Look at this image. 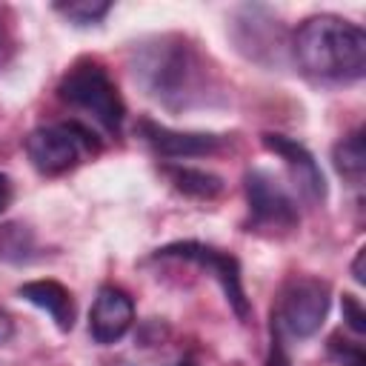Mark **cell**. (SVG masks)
Listing matches in <instances>:
<instances>
[{"label":"cell","instance_id":"obj_11","mask_svg":"<svg viewBox=\"0 0 366 366\" xmlns=\"http://www.w3.org/2000/svg\"><path fill=\"white\" fill-rule=\"evenodd\" d=\"M17 295L23 300H29L31 306L43 309L60 332H69L74 326V297L63 283H57V280H29L17 289Z\"/></svg>","mask_w":366,"mask_h":366},{"label":"cell","instance_id":"obj_15","mask_svg":"<svg viewBox=\"0 0 366 366\" xmlns=\"http://www.w3.org/2000/svg\"><path fill=\"white\" fill-rule=\"evenodd\" d=\"M31 249H34V243H31V232L26 226H17V223L0 226V257L26 260Z\"/></svg>","mask_w":366,"mask_h":366},{"label":"cell","instance_id":"obj_1","mask_svg":"<svg viewBox=\"0 0 366 366\" xmlns=\"http://www.w3.org/2000/svg\"><path fill=\"white\" fill-rule=\"evenodd\" d=\"M295 60L303 74L326 83H352L366 71V34L337 14H315L295 31Z\"/></svg>","mask_w":366,"mask_h":366},{"label":"cell","instance_id":"obj_10","mask_svg":"<svg viewBox=\"0 0 366 366\" xmlns=\"http://www.w3.org/2000/svg\"><path fill=\"white\" fill-rule=\"evenodd\" d=\"M137 132L160 157H203V154H214L223 146V137H217V134L174 132L154 120H143L137 126Z\"/></svg>","mask_w":366,"mask_h":366},{"label":"cell","instance_id":"obj_4","mask_svg":"<svg viewBox=\"0 0 366 366\" xmlns=\"http://www.w3.org/2000/svg\"><path fill=\"white\" fill-rule=\"evenodd\" d=\"M329 315V286L317 277H292L283 283L272 309V337H312Z\"/></svg>","mask_w":366,"mask_h":366},{"label":"cell","instance_id":"obj_8","mask_svg":"<svg viewBox=\"0 0 366 366\" xmlns=\"http://www.w3.org/2000/svg\"><path fill=\"white\" fill-rule=\"evenodd\" d=\"M263 146L286 163L295 189H297L309 203H320V200L326 197L323 172H320V166L315 163L312 152H309L303 143H297V140H292V137H286V134H272V132H266V134H263Z\"/></svg>","mask_w":366,"mask_h":366},{"label":"cell","instance_id":"obj_18","mask_svg":"<svg viewBox=\"0 0 366 366\" xmlns=\"http://www.w3.org/2000/svg\"><path fill=\"white\" fill-rule=\"evenodd\" d=\"M11 197H14V186H11L9 174H0V212L11 203Z\"/></svg>","mask_w":366,"mask_h":366},{"label":"cell","instance_id":"obj_5","mask_svg":"<svg viewBox=\"0 0 366 366\" xmlns=\"http://www.w3.org/2000/svg\"><path fill=\"white\" fill-rule=\"evenodd\" d=\"M94 149H97L94 134L77 120L40 126L26 137V154H29L31 166L46 177L74 169L80 163V157Z\"/></svg>","mask_w":366,"mask_h":366},{"label":"cell","instance_id":"obj_13","mask_svg":"<svg viewBox=\"0 0 366 366\" xmlns=\"http://www.w3.org/2000/svg\"><path fill=\"white\" fill-rule=\"evenodd\" d=\"M332 160H335V169L352 180V183H360L363 172H366V149H363V132H352L349 137H343L335 152H332Z\"/></svg>","mask_w":366,"mask_h":366},{"label":"cell","instance_id":"obj_20","mask_svg":"<svg viewBox=\"0 0 366 366\" xmlns=\"http://www.w3.org/2000/svg\"><path fill=\"white\" fill-rule=\"evenodd\" d=\"M9 335H11V320H9V315L0 309V343L9 340Z\"/></svg>","mask_w":366,"mask_h":366},{"label":"cell","instance_id":"obj_2","mask_svg":"<svg viewBox=\"0 0 366 366\" xmlns=\"http://www.w3.org/2000/svg\"><path fill=\"white\" fill-rule=\"evenodd\" d=\"M134 74L160 103L189 106V100L200 94L203 66L180 37H160L140 51Z\"/></svg>","mask_w":366,"mask_h":366},{"label":"cell","instance_id":"obj_6","mask_svg":"<svg viewBox=\"0 0 366 366\" xmlns=\"http://www.w3.org/2000/svg\"><path fill=\"white\" fill-rule=\"evenodd\" d=\"M246 200H249V232L257 234H289L297 229L300 214L289 189L266 169L246 172Z\"/></svg>","mask_w":366,"mask_h":366},{"label":"cell","instance_id":"obj_19","mask_svg":"<svg viewBox=\"0 0 366 366\" xmlns=\"http://www.w3.org/2000/svg\"><path fill=\"white\" fill-rule=\"evenodd\" d=\"M363 254H366V252L360 249V252H357V257H355V263H352V274H355V280H357V283H363V280H366V277H363Z\"/></svg>","mask_w":366,"mask_h":366},{"label":"cell","instance_id":"obj_16","mask_svg":"<svg viewBox=\"0 0 366 366\" xmlns=\"http://www.w3.org/2000/svg\"><path fill=\"white\" fill-rule=\"evenodd\" d=\"M329 357L337 366H366V355H363L360 340H346L343 335L329 337Z\"/></svg>","mask_w":366,"mask_h":366},{"label":"cell","instance_id":"obj_14","mask_svg":"<svg viewBox=\"0 0 366 366\" xmlns=\"http://www.w3.org/2000/svg\"><path fill=\"white\" fill-rule=\"evenodd\" d=\"M112 3L106 0H69V3H54V11L63 14L71 26H94L109 14Z\"/></svg>","mask_w":366,"mask_h":366},{"label":"cell","instance_id":"obj_21","mask_svg":"<svg viewBox=\"0 0 366 366\" xmlns=\"http://www.w3.org/2000/svg\"><path fill=\"white\" fill-rule=\"evenodd\" d=\"M177 366H194V363H186V360H183V363H177Z\"/></svg>","mask_w":366,"mask_h":366},{"label":"cell","instance_id":"obj_17","mask_svg":"<svg viewBox=\"0 0 366 366\" xmlns=\"http://www.w3.org/2000/svg\"><path fill=\"white\" fill-rule=\"evenodd\" d=\"M343 320L357 337L366 332V309L360 306V300L355 295H343Z\"/></svg>","mask_w":366,"mask_h":366},{"label":"cell","instance_id":"obj_12","mask_svg":"<svg viewBox=\"0 0 366 366\" xmlns=\"http://www.w3.org/2000/svg\"><path fill=\"white\" fill-rule=\"evenodd\" d=\"M169 180L174 183L177 192L189 194V197H197V200H212L223 192V180L212 172H203V169L174 166V169H169Z\"/></svg>","mask_w":366,"mask_h":366},{"label":"cell","instance_id":"obj_7","mask_svg":"<svg viewBox=\"0 0 366 366\" xmlns=\"http://www.w3.org/2000/svg\"><path fill=\"white\" fill-rule=\"evenodd\" d=\"M154 257H177V260H189V263L212 272L214 280L223 286V295L232 303V309L237 312V317H243V320L249 317V300H246V292H243V283H240V266L232 254H226L214 246L186 240V243H172V246L157 249Z\"/></svg>","mask_w":366,"mask_h":366},{"label":"cell","instance_id":"obj_9","mask_svg":"<svg viewBox=\"0 0 366 366\" xmlns=\"http://www.w3.org/2000/svg\"><path fill=\"white\" fill-rule=\"evenodd\" d=\"M134 320V303L120 286H103L89 312V335L100 346L117 343Z\"/></svg>","mask_w":366,"mask_h":366},{"label":"cell","instance_id":"obj_3","mask_svg":"<svg viewBox=\"0 0 366 366\" xmlns=\"http://www.w3.org/2000/svg\"><path fill=\"white\" fill-rule=\"evenodd\" d=\"M57 97L63 103H69L71 109L83 112L89 120H94L109 134H117L123 126V117H126L123 97H120L114 80L109 77V71L94 60L74 63L63 74V80L57 86Z\"/></svg>","mask_w":366,"mask_h":366}]
</instances>
